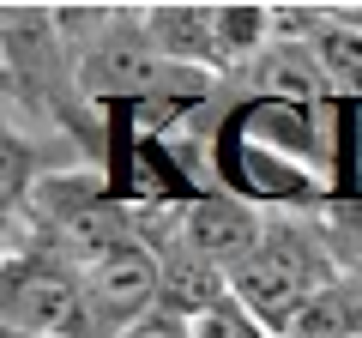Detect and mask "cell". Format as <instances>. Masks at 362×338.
Wrapping results in <instances>:
<instances>
[{"label": "cell", "instance_id": "cell-4", "mask_svg": "<svg viewBox=\"0 0 362 338\" xmlns=\"http://www.w3.org/2000/svg\"><path fill=\"white\" fill-rule=\"evenodd\" d=\"M259 230H266V211L247 206V199L223 194V187H211V194H199L194 206H181V230L175 242L181 247H194L199 260H211L218 272H235V266L254 254ZM169 242V247H175Z\"/></svg>", "mask_w": 362, "mask_h": 338}, {"label": "cell", "instance_id": "cell-9", "mask_svg": "<svg viewBox=\"0 0 362 338\" xmlns=\"http://www.w3.org/2000/svg\"><path fill=\"white\" fill-rule=\"evenodd\" d=\"M121 338H194V320H181V314L157 308V314H145L139 326H127Z\"/></svg>", "mask_w": 362, "mask_h": 338}, {"label": "cell", "instance_id": "cell-11", "mask_svg": "<svg viewBox=\"0 0 362 338\" xmlns=\"http://www.w3.org/2000/svg\"><path fill=\"white\" fill-rule=\"evenodd\" d=\"M0 338H18V332H0Z\"/></svg>", "mask_w": 362, "mask_h": 338}, {"label": "cell", "instance_id": "cell-3", "mask_svg": "<svg viewBox=\"0 0 362 338\" xmlns=\"http://www.w3.org/2000/svg\"><path fill=\"white\" fill-rule=\"evenodd\" d=\"M157 308H163V266H157V254L139 235L103 247L97 260H85V320L97 332L121 338L127 326H139Z\"/></svg>", "mask_w": 362, "mask_h": 338}, {"label": "cell", "instance_id": "cell-2", "mask_svg": "<svg viewBox=\"0 0 362 338\" xmlns=\"http://www.w3.org/2000/svg\"><path fill=\"white\" fill-rule=\"evenodd\" d=\"M6 332L18 338H66L85 320V266L30 230H6Z\"/></svg>", "mask_w": 362, "mask_h": 338}, {"label": "cell", "instance_id": "cell-6", "mask_svg": "<svg viewBox=\"0 0 362 338\" xmlns=\"http://www.w3.org/2000/svg\"><path fill=\"white\" fill-rule=\"evenodd\" d=\"M302 49L314 54V66H320V78L332 85V97L362 103V25H350L338 6H326L320 30H314Z\"/></svg>", "mask_w": 362, "mask_h": 338}, {"label": "cell", "instance_id": "cell-7", "mask_svg": "<svg viewBox=\"0 0 362 338\" xmlns=\"http://www.w3.org/2000/svg\"><path fill=\"white\" fill-rule=\"evenodd\" d=\"M194 338H278V332L230 296V302H218L211 314H199V320H194Z\"/></svg>", "mask_w": 362, "mask_h": 338}, {"label": "cell", "instance_id": "cell-10", "mask_svg": "<svg viewBox=\"0 0 362 338\" xmlns=\"http://www.w3.org/2000/svg\"><path fill=\"white\" fill-rule=\"evenodd\" d=\"M66 338H109V332H97V326H73Z\"/></svg>", "mask_w": 362, "mask_h": 338}, {"label": "cell", "instance_id": "cell-8", "mask_svg": "<svg viewBox=\"0 0 362 338\" xmlns=\"http://www.w3.org/2000/svg\"><path fill=\"white\" fill-rule=\"evenodd\" d=\"M332 199H362V103H344V157H338Z\"/></svg>", "mask_w": 362, "mask_h": 338}, {"label": "cell", "instance_id": "cell-1", "mask_svg": "<svg viewBox=\"0 0 362 338\" xmlns=\"http://www.w3.org/2000/svg\"><path fill=\"white\" fill-rule=\"evenodd\" d=\"M338 272H344V260H338L332 242H326L320 211H284V218H266L254 254L230 272V296L284 338L290 326L302 320V308H308Z\"/></svg>", "mask_w": 362, "mask_h": 338}, {"label": "cell", "instance_id": "cell-5", "mask_svg": "<svg viewBox=\"0 0 362 338\" xmlns=\"http://www.w3.org/2000/svg\"><path fill=\"white\" fill-rule=\"evenodd\" d=\"M145 37L181 73H218V6H139Z\"/></svg>", "mask_w": 362, "mask_h": 338}]
</instances>
